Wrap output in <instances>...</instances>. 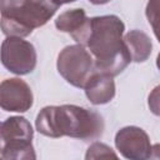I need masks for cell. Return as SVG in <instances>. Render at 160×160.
<instances>
[{
    "label": "cell",
    "mask_w": 160,
    "mask_h": 160,
    "mask_svg": "<svg viewBox=\"0 0 160 160\" xmlns=\"http://www.w3.org/2000/svg\"><path fill=\"white\" fill-rule=\"evenodd\" d=\"M91 4H95V5H102V4H106L109 2L110 0H89Z\"/></svg>",
    "instance_id": "2e32d148"
},
{
    "label": "cell",
    "mask_w": 160,
    "mask_h": 160,
    "mask_svg": "<svg viewBox=\"0 0 160 160\" xmlns=\"http://www.w3.org/2000/svg\"><path fill=\"white\" fill-rule=\"evenodd\" d=\"M60 5V0H0L2 32L28 36L35 28L45 25Z\"/></svg>",
    "instance_id": "3957f363"
},
{
    "label": "cell",
    "mask_w": 160,
    "mask_h": 160,
    "mask_svg": "<svg viewBox=\"0 0 160 160\" xmlns=\"http://www.w3.org/2000/svg\"><path fill=\"white\" fill-rule=\"evenodd\" d=\"M149 159H160V144H155L151 146V152Z\"/></svg>",
    "instance_id": "9a60e30c"
},
{
    "label": "cell",
    "mask_w": 160,
    "mask_h": 160,
    "mask_svg": "<svg viewBox=\"0 0 160 160\" xmlns=\"http://www.w3.org/2000/svg\"><path fill=\"white\" fill-rule=\"evenodd\" d=\"M145 12L148 21L151 25L154 34L160 42V0H149Z\"/></svg>",
    "instance_id": "7c38bea8"
},
{
    "label": "cell",
    "mask_w": 160,
    "mask_h": 160,
    "mask_svg": "<svg viewBox=\"0 0 160 160\" xmlns=\"http://www.w3.org/2000/svg\"><path fill=\"white\" fill-rule=\"evenodd\" d=\"M124 29V22L115 15L91 19L84 46L94 58L95 70L115 76L129 65L131 56L122 39Z\"/></svg>",
    "instance_id": "6da1fadb"
},
{
    "label": "cell",
    "mask_w": 160,
    "mask_h": 160,
    "mask_svg": "<svg viewBox=\"0 0 160 160\" xmlns=\"http://www.w3.org/2000/svg\"><path fill=\"white\" fill-rule=\"evenodd\" d=\"M124 41L126 44V48L130 52L132 61L142 62L150 56L152 44L150 38L145 32L140 30H131L125 35Z\"/></svg>",
    "instance_id": "8fae6325"
},
{
    "label": "cell",
    "mask_w": 160,
    "mask_h": 160,
    "mask_svg": "<svg viewBox=\"0 0 160 160\" xmlns=\"http://www.w3.org/2000/svg\"><path fill=\"white\" fill-rule=\"evenodd\" d=\"M115 145L120 154L126 159L140 160L150 158V139L148 134L138 126H126L120 129L115 136Z\"/></svg>",
    "instance_id": "52a82bcc"
},
{
    "label": "cell",
    "mask_w": 160,
    "mask_h": 160,
    "mask_svg": "<svg viewBox=\"0 0 160 160\" xmlns=\"http://www.w3.org/2000/svg\"><path fill=\"white\" fill-rule=\"evenodd\" d=\"M35 125L39 132L49 138L94 140L104 131V120L96 111L76 105L46 106L38 114Z\"/></svg>",
    "instance_id": "7a4b0ae2"
},
{
    "label": "cell",
    "mask_w": 160,
    "mask_h": 160,
    "mask_svg": "<svg viewBox=\"0 0 160 160\" xmlns=\"http://www.w3.org/2000/svg\"><path fill=\"white\" fill-rule=\"evenodd\" d=\"M85 158L88 160L89 159H110V158L116 159L118 155L108 145H105L102 142H94L88 149V152H86Z\"/></svg>",
    "instance_id": "4fadbf2b"
},
{
    "label": "cell",
    "mask_w": 160,
    "mask_h": 160,
    "mask_svg": "<svg viewBox=\"0 0 160 160\" xmlns=\"http://www.w3.org/2000/svg\"><path fill=\"white\" fill-rule=\"evenodd\" d=\"M34 136L30 122L21 116H12L1 124V159H35V151L31 144Z\"/></svg>",
    "instance_id": "277c9868"
},
{
    "label": "cell",
    "mask_w": 160,
    "mask_h": 160,
    "mask_svg": "<svg viewBox=\"0 0 160 160\" xmlns=\"http://www.w3.org/2000/svg\"><path fill=\"white\" fill-rule=\"evenodd\" d=\"M61 4H66V2H72V1H76V0H60Z\"/></svg>",
    "instance_id": "ac0fdd59"
},
{
    "label": "cell",
    "mask_w": 160,
    "mask_h": 160,
    "mask_svg": "<svg viewBox=\"0 0 160 160\" xmlns=\"http://www.w3.org/2000/svg\"><path fill=\"white\" fill-rule=\"evenodd\" d=\"M156 66H158L159 70H160V52H159V55H158V58H156Z\"/></svg>",
    "instance_id": "e0dca14e"
},
{
    "label": "cell",
    "mask_w": 160,
    "mask_h": 160,
    "mask_svg": "<svg viewBox=\"0 0 160 160\" xmlns=\"http://www.w3.org/2000/svg\"><path fill=\"white\" fill-rule=\"evenodd\" d=\"M56 66L59 74L75 88H84L95 71L94 58L81 44L70 45L61 50Z\"/></svg>",
    "instance_id": "5b68a950"
},
{
    "label": "cell",
    "mask_w": 160,
    "mask_h": 160,
    "mask_svg": "<svg viewBox=\"0 0 160 160\" xmlns=\"http://www.w3.org/2000/svg\"><path fill=\"white\" fill-rule=\"evenodd\" d=\"M30 86L21 79H6L0 85V105L5 111L24 112L32 106Z\"/></svg>",
    "instance_id": "ba28073f"
},
{
    "label": "cell",
    "mask_w": 160,
    "mask_h": 160,
    "mask_svg": "<svg viewBox=\"0 0 160 160\" xmlns=\"http://www.w3.org/2000/svg\"><path fill=\"white\" fill-rule=\"evenodd\" d=\"M148 104H149V108L150 110L160 116V85L156 86L149 95V99H148Z\"/></svg>",
    "instance_id": "5bb4252c"
},
{
    "label": "cell",
    "mask_w": 160,
    "mask_h": 160,
    "mask_svg": "<svg viewBox=\"0 0 160 160\" xmlns=\"http://www.w3.org/2000/svg\"><path fill=\"white\" fill-rule=\"evenodd\" d=\"M1 62L14 74H29L36 66L35 48L21 38L8 36L1 45Z\"/></svg>",
    "instance_id": "8992f818"
},
{
    "label": "cell",
    "mask_w": 160,
    "mask_h": 160,
    "mask_svg": "<svg viewBox=\"0 0 160 160\" xmlns=\"http://www.w3.org/2000/svg\"><path fill=\"white\" fill-rule=\"evenodd\" d=\"M84 89L90 102L95 105L106 104L115 96V82L112 76L98 70L91 74Z\"/></svg>",
    "instance_id": "30bf717a"
},
{
    "label": "cell",
    "mask_w": 160,
    "mask_h": 160,
    "mask_svg": "<svg viewBox=\"0 0 160 160\" xmlns=\"http://www.w3.org/2000/svg\"><path fill=\"white\" fill-rule=\"evenodd\" d=\"M91 19H89L82 9H72L68 10L58 16L55 20V26L64 32H68L72 36V39L84 45L90 30Z\"/></svg>",
    "instance_id": "9c48e42d"
}]
</instances>
